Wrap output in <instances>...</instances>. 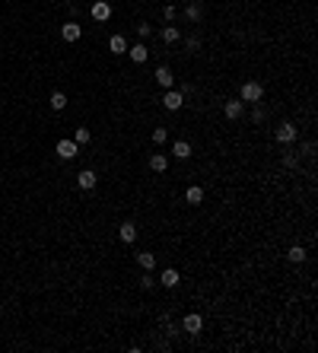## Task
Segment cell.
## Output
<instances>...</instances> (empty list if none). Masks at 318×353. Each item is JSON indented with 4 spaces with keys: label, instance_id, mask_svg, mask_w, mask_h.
I'll return each mask as SVG.
<instances>
[{
    "label": "cell",
    "instance_id": "1",
    "mask_svg": "<svg viewBox=\"0 0 318 353\" xmlns=\"http://www.w3.org/2000/svg\"><path fill=\"white\" fill-rule=\"evenodd\" d=\"M239 96H242V102H248V105H258V102L264 99V86L255 83V80H248V83H242Z\"/></svg>",
    "mask_w": 318,
    "mask_h": 353
},
{
    "label": "cell",
    "instance_id": "2",
    "mask_svg": "<svg viewBox=\"0 0 318 353\" xmlns=\"http://www.w3.org/2000/svg\"><path fill=\"white\" fill-rule=\"evenodd\" d=\"M296 137H299V127L290 124V121H283L280 127H274V140H277V143H293Z\"/></svg>",
    "mask_w": 318,
    "mask_h": 353
},
{
    "label": "cell",
    "instance_id": "3",
    "mask_svg": "<svg viewBox=\"0 0 318 353\" xmlns=\"http://www.w3.org/2000/svg\"><path fill=\"white\" fill-rule=\"evenodd\" d=\"M182 328H185L188 334H194V338H197V334L204 331V318L197 315V312H188V315L182 318Z\"/></svg>",
    "mask_w": 318,
    "mask_h": 353
},
{
    "label": "cell",
    "instance_id": "4",
    "mask_svg": "<svg viewBox=\"0 0 318 353\" xmlns=\"http://www.w3.org/2000/svg\"><path fill=\"white\" fill-rule=\"evenodd\" d=\"M57 156L61 159H76L80 156V143L76 140H57Z\"/></svg>",
    "mask_w": 318,
    "mask_h": 353
},
{
    "label": "cell",
    "instance_id": "5",
    "mask_svg": "<svg viewBox=\"0 0 318 353\" xmlns=\"http://www.w3.org/2000/svg\"><path fill=\"white\" fill-rule=\"evenodd\" d=\"M162 105H166L169 111H178L185 105V92H175V89H169L166 96H162Z\"/></svg>",
    "mask_w": 318,
    "mask_h": 353
},
{
    "label": "cell",
    "instance_id": "6",
    "mask_svg": "<svg viewBox=\"0 0 318 353\" xmlns=\"http://www.w3.org/2000/svg\"><path fill=\"white\" fill-rule=\"evenodd\" d=\"M242 99H229L226 102V105H223V115H226L229 118V121H239V118H242Z\"/></svg>",
    "mask_w": 318,
    "mask_h": 353
},
{
    "label": "cell",
    "instance_id": "7",
    "mask_svg": "<svg viewBox=\"0 0 318 353\" xmlns=\"http://www.w3.org/2000/svg\"><path fill=\"white\" fill-rule=\"evenodd\" d=\"M96 182H99V178H96V172H92V169H83L80 175H76V185H80L83 191H92V188H96Z\"/></svg>",
    "mask_w": 318,
    "mask_h": 353
},
{
    "label": "cell",
    "instance_id": "8",
    "mask_svg": "<svg viewBox=\"0 0 318 353\" xmlns=\"http://www.w3.org/2000/svg\"><path fill=\"white\" fill-rule=\"evenodd\" d=\"M92 19H96V22H105L108 19V16H111V6L105 3V0H96V3H92Z\"/></svg>",
    "mask_w": 318,
    "mask_h": 353
},
{
    "label": "cell",
    "instance_id": "9",
    "mask_svg": "<svg viewBox=\"0 0 318 353\" xmlns=\"http://www.w3.org/2000/svg\"><path fill=\"white\" fill-rule=\"evenodd\" d=\"M159 283H162V287H169V290H175L178 283H182V277H178V271H175V268H166V271L159 274Z\"/></svg>",
    "mask_w": 318,
    "mask_h": 353
},
{
    "label": "cell",
    "instance_id": "10",
    "mask_svg": "<svg viewBox=\"0 0 318 353\" xmlns=\"http://www.w3.org/2000/svg\"><path fill=\"white\" fill-rule=\"evenodd\" d=\"M61 35H64V41H76V38L83 35V29H80L76 22H64V25H61Z\"/></svg>",
    "mask_w": 318,
    "mask_h": 353
},
{
    "label": "cell",
    "instance_id": "11",
    "mask_svg": "<svg viewBox=\"0 0 318 353\" xmlns=\"http://www.w3.org/2000/svg\"><path fill=\"white\" fill-rule=\"evenodd\" d=\"M156 83L162 86V89H172V83H175V73H172L169 67H159V70H156Z\"/></svg>",
    "mask_w": 318,
    "mask_h": 353
},
{
    "label": "cell",
    "instance_id": "12",
    "mask_svg": "<svg viewBox=\"0 0 318 353\" xmlns=\"http://www.w3.org/2000/svg\"><path fill=\"white\" fill-rule=\"evenodd\" d=\"M172 156H175V159H188V156H191V143H188V140H175V143H172Z\"/></svg>",
    "mask_w": 318,
    "mask_h": 353
},
{
    "label": "cell",
    "instance_id": "13",
    "mask_svg": "<svg viewBox=\"0 0 318 353\" xmlns=\"http://www.w3.org/2000/svg\"><path fill=\"white\" fill-rule=\"evenodd\" d=\"M127 54H131L134 64H143L150 57V51H147V45H134V48H127Z\"/></svg>",
    "mask_w": 318,
    "mask_h": 353
},
{
    "label": "cell",
    "instance_id": "14",
    "mask_svg": "<svg viewBox=\"0 0 318 353\" xmlns=\"http://www.w3.org/2000/svg\"><path fill=\"white\" fill-rule=\"evenodd\" d=\"M118 236H121V242H134V239H137V226H134L131 220H127V223H121V229H118Z\"/></svg>",
    "mask_w": 318,
    "mask_h": 353
},
{
    "label": "cell",
    "instance_id": "15",
    "mask_svg": "<svg viewBox=\"0 0 318 353\" xmlns=\"http://www.w3.org/2000/svg\"><path fill=\"white\" fill-rule=\"evenodd\" d=\"M108 48L115 51V54H127V38L124 35H111L108 38Z\"/></svg>",
    "mask_w": 318,
    "mask_h": 353
},
{
    "label": "cell",
    "instance_id": "16",
    "mask_svg": "<svg viewBox=\"0 0 318 353\" xmlns=\"http://www.w3.org/2000/svg\"><path fill=\"white\" fill-rule=\"evenodd\" d=\"M150 169L156 172V175H162V172L169 169V159L162 156V153H156V156H150Z\"/></svg>",
    "mask_w": 318,
    "mask_h": 353
},
{
    "label": "cell",
    "instance_id": "17",
    "mask_svg": "<svg viewBox=\"0 0 318 353\" xmlns=\"http://www.w3.org/2000/svg\"><path fill=\"white\" fill-rule=\"evenodd\" d=\"M137 264H140L143 271H153V268H156V255H150V252H140V255H137Z\"/></svg>",
    "mask_w": 318,
    "mask_h": 353
},
{
    "label": "cell",
    "instance_id": "18",
    "mask_svg": "<svg viewBox=\"0 0 318 353\" xmlns=\"http://www.w3.org/2000/svg\"><path fill=\"white\" fill-rule=\"evenodd\" d=\"M185 197H188V204H201L204 201V188H197V185H191L185 191Z\"/></svg>",
    "mask_w": 318,
    "mask_h": 353
},
{
    "label": "cell",
    "instance_id": "19",
    "mask_svg": "<svg viewBox=\"0 0 318 353\" xmlns=\"http://www.w3.org/2000/svg\"><path fill=\"white\" fill-rule=\"evenodd\" d=\"M287 258H290L293 264H303V261H306V248H303V245H293V248L287 252Z\"/></svg>",
    "mask_w": 318,
    "mask_h": 353
},
{
    "label": "cell",
    "instance_id": "20",
    "mask_svg": "<svg viewBox=\"0 0 318 353\" xmlns=\"http://www.w3.org/2000/svg\"><path fill=\"white\" fill-rule=\"evenodd\" d=\"M178 38H182V32H178L175 25H166V29H162V41H169V45H175Z\"/></svg>",
    "mask_w": 318,
    "mask_h": 353
},
{
    "label": "cell",
    "instance_id": "21",
    "mask_svg": "<svg viewBox=\"0 0 318 353\" xmlns=\"http://www.w3.org/2000/svg\"><path fill=\"white\" fill-rule=\"evenodd\" d=\"M54 111H61V108H67V96L64 92H51V102H48Z\"/></svg>",
    "mask_w": 318,
    "mask_h": 353
},
{
    "label": "cell",
    "instance_id": "22",
    "mask_svg": "<svg viewBox=\"0 0 318 353\" xmlns=\"http://www.w3.org/2000/svg\"><path fill=\"white\" fill-rule=\"evenodd\" d=\"M153 140H156V143H166V140H169V131H166V127H153Z\"/></svg>",
    "mask_w": 318,
    "mask_h": 353
},
{
    "label": "cell",
    "instance_id": "23",
    "mask_svg": "<svg viewBox=\"0 0 318 353\" xmlns=\"http://www.w3.org/2000/svg\"><path fill=\"white\" fill-rule=\"evenodd\" d=\"M89 127H76V143H89Z\"/></svg>",
    "mask_w": 318,
    "mask_h": 353
},
{
    "label": "cell",
    "instance_id": "24",
    "mask_svg": "<svg viewBox=\"0 0 318 353\" xmlns=\"http://www.w3.org/2000/svg\"><path fill=\"white\" fill-rule=\"evenodd\" d=\"M185 16H188V19H201V6H197V3H188Z\"/></svg>",
    "mask_w": 318,
    "mask_h": 353
},
{
    "label": "cell",
    "instance_id": "25",
    "mask_svg": "<svg viewBox=\"0 0 318 353\" xmlns=\"http://www.w3.org/2000/svg\"><path fill=\"white\" fill-rule=\"evenodd\" d=\"M156 283H159V280H156V277H150V271H147V277L140 280V287H143V290H153V287H156Z\"/></svg>",
    "mask_w": 318,
    "mask_h": 353
},
{
    "label": "cell",
    "instance_id": "26",
    "mask_svg": "<svg viewBox=\"0 0 318 353\" xmlns=\"http://www.w3.org/2000/svg\"><path fill=\"white\" fill-rule=\"evenodd\" d=\"M252 121H255V124L264 121V108H255V111H252Z\"/></svg>",
    "mask_w": 318,
    "mask_h": 353
}]
</instances>
